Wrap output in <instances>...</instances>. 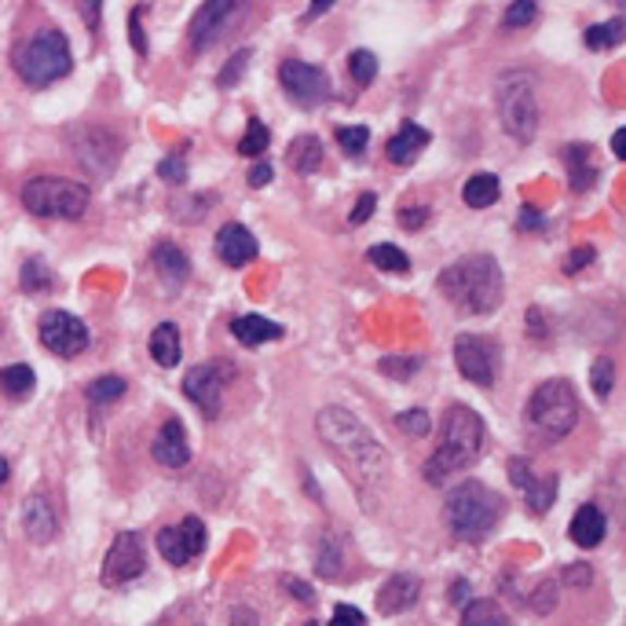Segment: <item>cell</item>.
<instances>
[{"mask_svg": "<svg viewBox=\"0 0 626 626\" xmlns=\"http://www.w3.org/2000/svg\"><path fill=\"white\" fill-rule=\"evenodd\" d=\"M231 333H235L238 345L257 348V345H268V341H279L282 327H279V322L265 319V316H238L235 322H231Z\"/></svg>", "mask_w": 626, "mask_h": 626, "instance_id": "25", "label": "cell"}, {"mask_svg": "<svg viewBox=\"0 0 626 626\" xmlns=\"http://www.w3.org/2000/svg\"><path fill=\"white\" fill-rule=\"evenodd\" d=\"M502 513H506L502 494H494L488 483L480 480H462L458 488L447 494V502H443V520H447L454 539L462 542H483L499 528Z\"/></svg>", "mask_w": 626, "mask_h": 626, "instance_id": "4", "label": "cell"}, {"mask_svg": "<svg viewBox=\"0 0 626 626\" xmlns=\"http://www.w3.org/2000/svg\"><path fill=\"white\" fill-rule=\"evenodd\" d=\"M348 74L356 85H370L373 77H378V56L367 52V48H359V52L348 56Z\"/></svg>", "mask_w": 626, "mask_h": 626, "instance_id": "37", "label": "cell"}, {"mask_svg": "<svg viewBox=\"0 0 626 626\" xmlns=\"http://www.w3.org/2000/svg\"><path fill=\"white\" fill-rule=\"evenodd\" d=\"M286 161H290V169L300 176H311L316 169L322 165V144H319V136H297L294 144H290L286 150Z\"/></svg>", "mask_w": 626, "mask_h": 626, "instance_id": "28", "label": "cell"}, {"mask_svg": "<svg viewBox=\"0 0 626 626\" xmlns=\"http://www.w3.org/2000/svg\"><path fill=\"white\" fill-rule=\"evenodd\" d=\"M147 568V557H144V539L136 531H121L107 550V561H103V587H125V582L139 579Z\"/></svg>", "mask_w": 626, "mask_h": 626, "instance_id": "13", "label": "cell"}, {"mask_svg": "<svg viewBox=\"0 0 626 626\" xmlns=\"http://www.w3.org/2000/svg\"><path fill=\"white\" fill-rule=\"evenodd\" d=\"M279 81H282V93L294 99L297 107H319L330 99V77L322 66L286 59V63L279 66Z\"/></svg>", "mask_w": 626, "mask_h": 626, "instance_id": "12", "label": "cell"}, {"mask_svg": "<svg viewBox=\"0 0 626 626\" xmlns=\"http://www.w3.org/2000/svg\"><path fill=\"white\" fill-rule=\"evenodd\" d=\"M564 165H568V187L575 191V195H579V191H590L593 180H598V169H593L587 144L564 147Z\"/></svg>", "mask_w": 626, "mask_h": 626, "instance_id": "26", "label": "cell"}, {"mask_svg": "<svg viewBox=\"0 0 626 626\" xmlns=\"http://www.w3.org/2000/svg\"><path fill=\"white\" fill-rule=\"evenodd\" d=\"M418 367H421V359H385V363H381V370H385V373H400V381L410 378V373L418 370Z\"/></svg>", "mask_w": 626, "mask_h": 626, "instance_id": "50", "label": "cell"}, {"mask_svg": "<svg viewBox=\"0 0 626 626\" xmlns=\"http://www.w3.org/2000/svg\"><path fill=\"white\" fill-rule=\"evenodd\" d=\"M74 155L88 173L107 176L121 161V139L114 133H107V128H81Z\"/></svg>", "mask_w": 626, "mask_h": 626, "instance_id": "16", "label": "cell"}, {"mask_svg": "<svg viewBox=\"0 0 626 626\" xmlns=\"http://www.w3.org/2000/svg\"><path fill=\"white\" fill-rule=\"evenodd\" d=\"M469 598V582L466 579H454L451 582V604H462Z\"/></svg>", "mask_w": 626, "mask_h": 626, "instance_id": "55", "label": "cell"}, {"mask_svg": "<svg viewBox=\"0 0 626 626\" xmlns=\"http://www.w3.org/2000/svg\"><path fill=\"white\" fill-rule=\"evenodd\" d=\"M337 144H341V150H345L348 158H359L363 147L370 144V128H363V125H341V128H337Z\"/></svg>", "mask_w": 626, "mask_h": 626, "instance_id": "38", "label": "cell"}, {"mask_svg": "<svg viewBox=\"0 0 626 626\" xmlns=\"http://www.w3.org/2000/svg\"><path fill=\"white\" fill-rule=\"evenodd\" d=\"M330 626H367V615H363L356 604H337V609H333Z\"/></svg>", "mask_w": 626, "mask_h": 626, "instance_id": "46", "label": "cell"}, {"mask_svg": "<svg viewBox=\"0 0 626 626\" xmlns=\"http://www.w3.org/2000/svg\"><path fill=\"white\" fill-rule=\"evenodd\" d=\"M316 429L322 437V447L333 454L337 466L348 469L352 483H356L363 494L378 491L381 483H385L389 451L381 447L378 437L363 426L356 414L345 410V407H327V410H319Z\"/></svg>", "mask_w": 626, "mask_h": 626, "instance_id": "1", "label": "cell"}, {"mask_svg": "<svg viewBox=\"0 0 626 626\" xmlns=\"http://www.w3.org/2000/svg\"><path fill=\"white\" fill-rule=\"evenodd\" d=\"M121 396H125V381H121L118 373H107V378L88 381V389H85V400L93 403V407H103V403H114Z\"/></svg>", "mask_w": 626, "mask_h": 626, "instance_id": "34", "label": "cell"}, {"mask_svg": "<svg viewBox=\"0 0 626 626\" xmlns=\"http://www.w3.org/2000/svg\"><path fill=\"white\" fill-rule=\"evenodd\" d=\"M12 63L29 88H48L52 81H63L74 70V56H70V40L63 29L45 26L15 48Z\"/></svg>", "mask_w": 626, "mask_h": 626, "instance_id": "5", "label": "cell"}, {"mask_svg": "<svg viewBox=\"0 0 626 626\" xmlns=\"http://www.w3.org/2000/svg\"><path fill=\"white\" fill-rule=\"evenodd\" d=\"M483 440H488V426L483 418L466 403H454L440 421V447L432 451V458L426 462L421 477L432 488H443L451 477H458L462 469H469L472 462L483 454Z\"/></svg>", "mask_w": 626, "mask_h": 626, "instance_id": "3", "label": "cell"}, {"mask_svg": "<svg viewBox=\"0 0 626 626\" xmlns=\"http://www.w3.org/2000/svg\"><path fill=\"white\" fill-rule=\"evenodd\" d=\"M396 426H400L403 432H407V437L421 440V437H429L432 421H429V410L414 407V410H403V414H400V418H396Z\"/></svg>", "mask_w": 626, "mask_h": 626, "instance_id": "39", "label": "cell"}, {"mask_svg": "<svg viewBox=\"0 0 626 626\" xmlns=\"http://www.w3.org/2000/svg\"><path fill=\"white\" fill-rule=\"evenodd\" d=\"M437 290L447 305L466 311V316H491L502 305V297H506V279H502V268L494 257L472 254L443 268Z\"/></svg>", "mask_w": 626, "mask_h": 626, "instance_id": "2", "label": "cell"}, {"mask_svg": "<svg viewBox=\"0 0 626 626\" xmlns=\"http://www.w3.org/2000/svg\"><path fill=\"white\" fill-rule=\"evenodd\" d=\"M246 66H249V52L242 48V52H235L231 56V63L220 70V77H217V85L220 88H235L238 81H242V74H246Z\"/></svg>", "mask_w": 626, "mask_h": 626, "instance_id": "43", "label": "cell"}, {"mask_svg": "<svg viewBox=\"0 0 626 626\" xmlns=\"http://www.w3.org/2000/svg\"><path fill=\"white\" fill-rule=\"evenodd\" d=\"M506 472H510L513 488L524 491V506H528L535 517L550 513V506L557 502V477H553V472H550V477H535L528 458H510Z\"/></svg>", "mask_w": 626, "mask_h": 626, "instance_id": "15", "label": "cell"}, {"mask_svg": "<svg viewBox=\"0 0 626 626\" xmlns=\"http://www.w3.org/2000/svg\"><path fill=\"white\" fill-rule=\"evenodd\" d=\"M421 598V582L414 575H392L385 587L378 590V612L381 615H400L403 609L418 604Z\"/></svg>", "mask_w": 626, "mask_h": 626, "instance_id": "22", "label": "cell"}, {"mask_svg": "<svg viewBox=\"0 0 626 626\" xmlns=\"http://www.w3.org/2000/svg\"><path fill=\"white\" fill-rule=\"evenodd\" d=\"M158 176L165 180V184H184L187 180V158L184 155H169L158 161Z\"/></svg>", "mask_w": 626, "mask_h": 626, "instance_id": "44", "label": "cell"}, {"mask_svg": "<svg viewBox=\"0 0 626 626\" xmlns=\"http://www.w3.org/2000/svg\"><path fill=\"white\" fill-rule=\"evenodd\" d=\"M373 209H378V198H373L370 191H367V195H359L356 209H352V217H348V220H352V224H367Z\"/></svg>", "mask_w": 626, "mask_h": 626, "instance_id": "49", "label": "cell"}, {"mask_svg": "<svg viewBox=\"0 0 626 626\" xmlns=\"http://www.w3.org/2000/svg\"><path fill=\"white\" fill-rule=\"evenodd\" d=\"M590 579H593L590 564H572V568H564V582H568V587H587Z\"/></svg>", "mask_w": 626, "mask_h": 626, "instance_id": "51", "label": "cell"}, {"mask_svg": "<svg viewBox=\"0 0 626 626\" xmlns=\"http://www.w3.org/2000/svg\"><path fill=\"white\" fill-rule=\"evenodd\" d=\"M305 626H319V623H316V619H311V623H305Z\"/></svg>", "mask_w": 626, "mask_h": 626, "instance_id": "60", "label": "cell"}, {"mask_svg": "<svg viewBox=\"0 0 626 626\" xmlns=\"http://www.w3.org/2000/svg\"><path fill=\"white\" fill-rule=\"evenodd\" d=\"M8 472H12V469H8V458H0V488L8 483Z\"/></svg>", "mask_w": 626, "mask_h": 626, "instance_id": "58", "label": "cell"}, {"mask_svg": "<svg viewBox=\"0 0 626 626\" xmlns=\"http://www.w3.org/2000/svg\"><path fill=\"white\" fill-rule=\"evenodd\" d=\"M235 12H238L235 0H209V4H201L195 12V19H191V48H195V52L213 48Z\"/></svg>", "mask_w": 626, "mask_h": 626, "instance_id": "17", "label": "cell"}, {"mask_svg": "<svg viewBox=\"0 0 626 626\" xmlns=\"http://www.w3.org/2000/svg\"><path fill=\"white\" fill-rule=\"evenodd\" d=\"M520 228H542V217L531 213V209H524V213H520Z\"/></svg>", "mask_w": 626, "mask_h": 626, "instance_id": "56", "label": "cell"}, {"mask_svg": "<svg viewBox=\"0 0 626 626\" xmlns=\"http://www.w3.org/2000/svg\"><path fill=\"white\" fill-rule=\"evenodd\" d=\"M615 367H612V359L609 356H601L598 363H593V370H590V385H593V392L604 400L612 392V385H615Z\"/></svg>", "mask_w": 626, "mask_h": 626, "instance_id": "41", "label": "cell"}, {"mask_svg": "<svg viewBox=\"0 0 626 626\" xmlns=\"http://www.w3.org/2000/svg\"><path fill=\"white\" fill-rule=\"evenodd\" d=\"M19 282H23L26 294H48V290H56L52 268H48L40 257H29V260H26L23 271H19Z\"/></svg>", "mask_w": 626, "mask_h": 626, "instance_id": "32", "label": "cell"}, {"mask_svg": "<svg viewBox=\"0 0 626 626\" xmlns=\"http://www.w3.org/2000/svg\"><path fill=\"white\" fill-rule=\"evenodd\" d=\"M539 19V8L531 0H520V4H510L506 15H502V29H517V26H531Z\"/></svg>", "mask_w": 626, "mask_h": 626, "instance_id": "40", "label": "cell"}, {"mask_svg": "<svg viewBox=\"0 0 626 626\" xmlns=\"http://www.w3.org/2000/svg\"><path fill=\"white\" fill-rule=\"evenodd\" d=\"M34 385H37V378H34V370H29L26 363H12V367L0 370V392H4L8 400L34 396Z\"/></svg>", "mask_w": 626, "mask_h": 626, "instance_id": "30", "label": "cell"}, {"mask_svg": "<svg viewBox=\"0 0 626 626\" xmlns=\"http://www.w3.org/2000/svg\"><path fill=\"white\" fill-rule=\"evenodd\" d=\"M37 333H40V345L48 352H56V356L63 359H74L81 352L88 348V327L81 322L77 316H70V311H45L37 322Z\"/></svg>", "mask_w": 626, "mask_h": 626, "instance_id": "11", "label": "cell"}, {"mask_svg": "<svg viewBox=\"0 0 626 626\" xmlns=\"http://www.w3.org/2000/svg\"><path fill=\"white\" fill-rule=\"evenodd\" d=\"M150 265H155L158 279L165 282L169 290H180L191 279V260L173 242H158V246L150 249Z\"/></svg>", "mask_w": 626, "mask_h": 626, "instance_id": "21", "label": "cell"}, {"mask_svg": "<svg viewBox=\"0 0 626 626\" xmlns=\"http://www.w3.org/2000/svg\"><path fill=\"white\" fill-rule=\"evenodd\" d=\"M217 257L228 268H242L257 257V238L246 224H224L217 231Z\"/></svg>", "mask_w": 626, "mask_h": 626, "instance_id": "20", "label": "cell"}, {"mask_svg": "<svg viewBox=\"0 0 626 626\" xmlns=\"http://www.w3.org/2000/svg\"><path fill=\"white\" fill-rule=\"evenodd\" d=\"M557 604V590H553V582H542V590H539V598H535V609L539 612H547Z\"/></svg>", "mask_w": 626, "mask_h": 626, "instance_id": "54", "label": "cell"}, {"mask_svg": "<svg viewBox=\"0 0 626 626\" xmlns=\"http://www.w3.org/2000/svg\"><path fill=\"white\" fill-rule=\"evenodd\" d=\"M367 260H370L373 268L392 271V275H407V271H410L407 254H403L400 246H389V242H381V246H370L367 249Z\"/></svg>", "mask_w": 626, "mask_h": 626, "instance_id": "33", "label": "cell"}, {"mask_svg": "<svg viewBox=\"0 0 626 626\" xmlns=\"http://www.w3.org/2000/svg\"><path fill=\"white\" fill-rule=\"evenodd\" d=\"M268 144H271V128L265 125V121H249L246 125V133H242V139H238V155H246V158H260L268 150Z\"/></svg>", "mask_w": 626, "mask_h": 626, "instance_id": "35", "label": "cell"}, {"mask_svg": "<svg viewBox=\"0 0 626 626\" xmlns=\"http://www.w3.org/2000/svg\"><path fill=\"white\" fill-rule=\"evenodd\" d=\"M494 107H499L502 128L517 144H531L539 128V103H535V81L528 74H502L494 88Z\"/></svg>", "mask_w": 626, "mask_h": 626, "instance_id": "8", "label": "cell"}, {"mask_svg": "<svg viewBox=\"0 0 626 626\" xmlns=\"http://www.w3.org/2000/svg\"><path fill=\"white\" fill-rule=\"evenodd\" d=\"M155 542H158V553L173 564V568H187V564L206 550V524L198 517H187L173 524V528H161Z\"/></svg>", "mask_w": 626, "mask_h": 626, "instance_id": "14", "label": "cell"}, {"mask_svg": "<svg viewBox=\"0 0 626 626\" xmlns=\"http://www.w3.org/2000/svg\"><path fill=\"white\" fill-rule=\"evenodd\" d=\"M462 626H506V612H502V604L491 598L469 601L466 612H462Z\"/></svg>", "mask_w": 626, "mask_h": 626, "instance_id": "31", "label": "cell"}, {"mask_svg": "<svg viewBox=\"0 0 626 626\" xmlns=\"http://www.w3.org/2000/svg\"><path fill=\"white\" fill-rule=\"evenodd\" d=\"M150 454H155L158 466L165 469H184L191 462V443H187V429L180 418H169L165 426L158 429L155 443H150Z\"/></svg>", "mask_w": 626, "mask_h": 626, "instance_id": "19", "label": "cell"}, {"mask_svg": "<svg viewBox=\"0 0 626 626\" xmlns=\"http://www.w3.org/2000/svg\"><path fill=\"white\" fill-rule=\"evenodd\" d=\"M499 195H502V184H499V176H494V173L469 176L466 187H462V198H466L469 209H488V206L499 201Z\"/></svg>", "mask_w": 626, "mask_h": 626, "instance_id": "29", "label": "cell"}, {"mask_svg": "<svg viewBox=\"0 0 626 626\" xmlns=\"http://www.w3.org/2000/svg\"><path fill=\"white\" fill-rule=\"evenodd\" d=\"M528 426L539 432L547 443H557L564 440L568 432L579 426V396H575V389H572V381H564V378H550V381H542L539 389L531 392V400H528Z\"/></svg>", "mask_w": 626, "mask_h": 626, "instance_id": "6", "label": "cell"}, {"mask_svg": "<svg viewBox=\"0 0 626 626\" xmlns=\"http://www.w3.org/2000/svg\"><path fill=\"white\" fill-rule=\"evenodd\" d=\"M144 15H147V8H133L128 12V29H133V48L139 56H147V37H144Z\"/></svg>", "mask_w": 626, "mask_h": 626, "instance_id": "47", "label": "cell"}, {"mask_svg": "<svg viewBox=\"0 0 626 626\" xmlns=\"http://www.w3.org/2000/svg\"><path fill=\"white\" fill-rule=\"evenodd\" d=\"M341 564H345V557H341L337 542L327 539V542H322V547H319V561H316L319 575H327V579H333V575L341 572Z\"/></svg>", "mask_w": 626, "mask_h": 626, "instance_id": "42", "label": "cell"}, {"mask_svg": "<svg viewBox=\"0 0 626 626\" xmlns=\"http://www.w3.org/2000/svg\"><path fill=\"white\" fill-rule=\"evenodd\" d=\"M426 220H429V206H407V209H400V224L407 228V231L426 228Z\"/></svg>", "mask_w": 626, "mask_h": 626, "instance_id": "48", "label": "cell"}, {"mask_svg": "<svg viewBox=\"0 0 626 626\" xmlns=\"http://www.w3.org/2000/svg\"><path fill=\"white\" fill-rule=\"evenodd\" d=\"M619 40H623V19H612V23H598L587 29V48H593V52L615 48Z\"/></svg>", "mask_w": 626, "mask_h": 626, "instance_id": "36", "label": "cell"}, {"mask_svg": "<svg viewBox=\"0 0 626 626\" xmlns=\"http://www.w3.org/2000/svg\"><path fill=\"white\" fill-rule=\"evenodd\" d=\"M271 176H275V173H271L268 161H257V165L249 169V187H268V184H271Z\"/></svg>", "mask_w": 626, "mask_h": 626, "instance_id": "53", "label": "cell"}, {"mask_svg": "<svg viewBox=\"0 0 626 626\" xmlns=\"http://www.w3.org/2000/svg\"><path fill=\"white\" fill-rule=\"evenodd\" d=\"M429 139H432V136H429L421 125H414V121H403L400 133L389 139L385 158L392 161V165H410V161L421 158V150L429 147Z\"/></svg>", "mask_w": 626, "mask_h": 626, "instance_id": "23", "label": "cell"}, {"mask_svg": "<svg viewBox=\"0 0 626 626\" xmlns=\"http://www.w3.org/2000/svg\"><path fill=\"white\" fill-rule=\"evenodd\" d=\"M93 191L77 180L63 176H34L23 184V206L40 220H81L88 213Z\"/></svg>", "mask_w": 626, "mask_h": 626, "instance_id": "7", "label": "cell"}, {"mask_svg": "<svg viewBox=\"0 0 626 626\" xmlns=\"http://www.w3.org/2000/svg\"><path fill=\"white\" fill-rule=\"evenodd\" d=\"M23 531L29 542H37V547H48V542L59 535V517H56V506L52 499H48L45 491H34L26 499L23 506Z\"/></svg>", "mask_w": 626, "mask_h": 626, "instance_id": "18", "label": "cell"}, {"mask_svg": "<svg viewBox=\"0 0 626 626\" xmlns=\"http://www.w3.org/2000/svg\"><path fill=\"white\" fill-rule=\"evenodd\" d=\"M454 363H458L462 378L488 389L494 385V373H499V341L483 337V333H462L454 341Z\"/></svg>", "mask_w": 626, "mask_h": 626, "instance_id": "9", "label": "cell"}, {"mask_svg": "<svg viewBox=\"0 0 626 626\" xmlns=\"http://www.w3.org/2000/svg\"><path fill=\"white\" fill-rule=\"evenodd\" d=\"M282 587H286V593H294V598H297V601H305V604L316 601V590H308V582L294 579V575H290V579H282Z\"/></svg>", "mask_w": 626, "mask_h": 626, "instance_id": "52", "label": "cell"}, {"mask_svg": "<svg viewBox=\"0 0 626 626\" xmlns=\"http://www.w3.org/2000/svg\"><path fill=\"white\" fill-rule=\"evenodd\" d=\"M85 15H88V23H93V26L99 23V8H85Z\"/></svg>", "mask_w": 626, "mask_h": 626, "instance_id": "59", "label": "cell"}, {"mask_svg": "<svg viewBox=\"0 0 626 626\" xmlns=\"http://www.w3.org/2000/svg\"><path fill=\"white\" fill-rule=\"evenodd\" d=\"M572 542L582 550H593L604 542V535H609V520H604V513L598 506H579L572 517Z\"/></svg>", "mask_w": 626, "mask_h": 626, "instance_id": "24", "label": "cell"}, {"mask_svg": "<svg viewBox=\"0 0 626 626\" xmlns=\"http://www.w3.org/2000/svg\"><path fill=\"white\" fill-rule=\"evenodd\" d=\"M150 356H155L158 367H176L180 356H184V337H180L176 322H161V327L150 333Z\"/></svg>", "mask_w": 626, "mask_h": 626, "instance_id": "27", "label": "cell"}, {"mask_svg": "<svg viewBox=\"0 0 626 626\" xmlns=\"http://www.w3.org/2000/svg\"><path fill=\"white\" fill-rule=\"evenodd\" d=\"M593 260H598V249H593V246H579V249H572L568 260H564V271H568V275H575V271L590 268Z\"/></svg>", "mask_w": 626, "mask_h": 626, "instance_id": "45", "label": "cell"}, {"mask_svg": "<svg viewBox=\"0 0 626 626\" xmlns=\"http://www.w3.org/2000/svg\"><path fill=\"white\" fill-rule=\"evenodd\" d=\"M235 378V367L228 359H213V363H201L184 378V396L191 403H198V410L206 418H217L220 414V400H224L228 381Z\"/></svg>", "mask_w": 626, "mask_h": 626, "instance_id": "10", "label": "cell"}, {"mask_svg": "<svg viewBox=\"0 0 626 626\" xmlns=\"http://www.w3.org/2000/svg\"><path fill=\"white\" fill-rule=\"evenodd\" d=\"M612 155H615V158H626V147H623V128L612 136Z\"/></svg>", "mask_w": 626, "mask_h": 626, "instance_id": "57", "label": "cell"}]
</instances>
